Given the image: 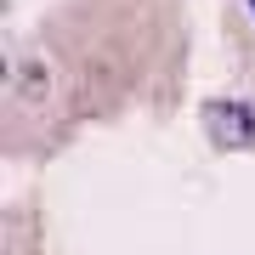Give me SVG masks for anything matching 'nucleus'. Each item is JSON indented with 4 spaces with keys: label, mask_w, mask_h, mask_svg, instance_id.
Returning a JSON list of instances; mask_svg holds the SVG:
<instances>
[{
    "label": "nucleus",
    "mask_w": 255,
    "mask_h": 255,
    "mask_svg": "<svg viewBox=\"0 0 255 255\" xmlns=\"http://www.w3.org/2000/svg\"><path fill=\"white\" fill-rule=\"evenodd\" d=\"M199 119H204V130H210L221 147L255 142V108H250L244 97H210L204 108H199Z\"/></svg>",
    "instance_id": "f257e3e1"
},
{
    "label": "nucleus",
    "mask_w": 255,
    "mask_h": 255,
    "mask_svg": "<svg viewBox=\"0 0 255 255\" xmlns=\"http://www.w3.org/2000/svg\"><path fill=\"white\" fill-rule=\"evenodd\" d=\"M250 11H255V0H250Z\"/></svg>",
    "instance_id": "f03ea898"
}]
</instances>
